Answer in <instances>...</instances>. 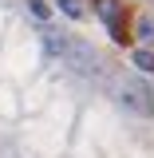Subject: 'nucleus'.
Returning <instances> with one entry per match:
<instances>
[{
	"label": "nucleus",
	"instance_id": "f257e3e1",
	"mask_svg": "<svg viewBox=\"0 0 154 158\" xmlns=\"http://www.w3.org/2000/svg\"><path fill=\"white\" fill-rule=\"evenodd\" d=\"M119 103H123L127 111H135V115L150 118L154 115V87L146 79H123V83H119Z\"/></svg>",
	"mask_w": 154,
	"mask_h": 158
},
{
	"label": "nucleus",
	"instance_id": "f03ea898",
	"mask_svg": "<svg viewBox=\"0 0 154 158\" xmlns=\"http://www.w3.org/2000/svg\"><path fill=\"white\" fill-rule=\"evenodd\" d=\"M59 59H63L71 71L87 75V79L103 71V59H99V52L87 44V40H67V48H63V56H59Z\"/></svg>",
	"mask_w": 154,
	"mask_h": 158
},
{
	"label": "nucleus",
	"instance_id": "7ed1b4c3",
	"mask_svg": "<svg viewBox=\"0 0 154 158\" xmlns=\"http://www.w3.org/2000/svg\"><path fill=\"white\" fill-rule=\"evenodd\" d=\"M135 63H138V71H154V52H135Z\"/></svg>",
	"mask_w": 154,
	"mask_h": 158
},
{
	"label": "nucleus",
	"instance_id": "20e7f679",
	"mask_svg": "<svg viewBox=\"0 0 154 158\" xmlns=\"http://www.w3.org/2000/svg\"><path fill=\"white\" fill-rule=\"evenodd\" d=\"M59 8H63V12H67L71 20H79V16H83V8H79V0H59Z\"/></svg>",
	"mask_w": 154,
	"mask_h": 158
},
{
	"label": "nucleus",
	"instance_id": "39448f33",
	"mask_svg": "<svg viewBox=\"0 0 154 158\" xmlns=\"http://www.w3.org/2000/svg\"><path fill=\"white\" fill-rule=\"evenodd\" d=\"M28 12L36 20H48V4H44V0H28Z\"/></svg>",
	"mask_w": 154,
	"mask_h": 158
},
{
	"label": "nucleus",
	"instance_id": "423d86ee",
	"mask_svg": "<svg viewBox=\"0 0 154 158\" xmlns=\"http://www.w3.org/2000/svg\"><path fill=\"white\" fill-rule=\"evenodd\" d=\"M138 36H142V40H154V24H150V20H138Z\"/></svg>",
	"mask_w": 154,
	"mask_h": 158
}]
</instances>
